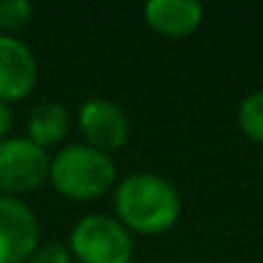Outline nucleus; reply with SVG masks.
Returning a JSON list of instances; mask_svg holds the SVG:
<instances>
[{
    "mask_svg": "<svg viewBox=\"0 0 263 263\" xmlns=\"http://www.w3.org/2000/svg\"><path fill=\"white\" fill-rule=\"evenodd\" d=\"M114 217L140 235H163L181 217L178 189L158 173H129L114 186Z\"/></svg>",
    "mask_w": 263,
    "mask_h": 263,
    "instance_id": "1",
    "label": "nucleus"
},
{
    "mask_svg": "<svg viewBox=\"0 0 263 263\" xmlns=\"http://www.w3.org/2000/svg\"><path fill=\"white\" fill-rule=\"evenodd\" d=\"M49 183L70 201H93L116 186V163L90 145H65L49 160Z\"/></svg>",
    "mask_w": 263,
    "mask_h": 263,
    "instance_id": "2",
    "label": "nucleus"
},
{
    "mask_svg": "<svg viewBox=\"0 0 263 263\" xmlns=\"http://www.w3.org/2000/svg\"><path fill=\"white\" fill-rule=\"evenodd\" d=\"M70 253L80 263H132L135 240L132 232L111 214H85L75 222L67 242Z\"/></svg>",
    "mask_w": 263,
    "mask_h": 263,
    "instance_id": "3",
    "label": "nucleus"
},
{
    "mask_svg": "<svg viewBox=\"0 0 263 263\" xmlns=\"http://www.w3.org/2000/svg\"><path fill=\"white\" fill-rule=\"evenodd\" d=\"M49 155L26 137L0 142V196H26L49 178Z\"/></svg>",
    "mask_w": 263,
    "mask_h": 263,
    "instance_id": "4",
    "label": "nucleus"
},
{
    "mask_svg": "<svg viewBox=\"0 0 263 263\" xmlns=\"http://www.w3.org/2000/svg\"><path fill=\"white\" fill-rule=\"evenodd\" d=\"M42 230L34 209L16 196H0V263H26L39 248Z\"/></svg>",
    "mask_w": 263,
    "mask_h": 263,
    "instance_id": "5",
    "label": "nucleus"
},
{
    "mask_svg": "<svg viewBox=\"0 0 263 263\" xmlns=\"http://www.w3.org/2000/svg\"><path fill=\"white\" fill-rule=\"evenodd\" d=\"M78 126L85 145L111 155L129 140V119L124 108L111 98H88L78 111Z\"/></svg>",
    "mask_w": 263,
    "mask_h": 263,
    "instance_id": "6",
    "label": "nucleus"
},
{
    "mask_svg": "<svg viewBox=\"0 0 263 263\" xmlns=\"http://www.w3.org/2000/svg\"><path fill=\"white\" fill-rule=\"evenodd\" d=\"M39 78V65L26 42L18 36L0 34V101L16 103L24 101Z\"/></svg>",
    "mask_w": 263,
    "mask_h": 263,
    "instance_id": "7",
    "label": "nucleus"
},
{
    "mask_svg": "<svg viewBox=\"0 0 263 263\" xmlns=\"http://www.w3.org/2000/svg\"><path fill=\"white\" fill-rule=\"evenodd\" d=\"M145 21L160 36L183 39L201 26L204 6L196 0H150L145 3Z\"/></svg>",
    "mask_w": 263,
    "mask_h": 263,
    "instance_id": "8",
    "label": "nucleus"
},
{
    "mask_svg": "<svg viewBox=\"0 0 263 263\" xmlns=\"http://www.w3.org/2000/svg\"><path fill=\"white\" fill-rule=\"evenodd\" d=\"M67 132H70V111L57 101H42L26 116V140H31L42 150L60 145Z\"/></svg>",
    "mask_w": 263,
    "mask_h": 263,
    "instance_id": "9",
    "label": "nucleus"
},
{
    "mask_svg": "<svg viewBox=\"0 0 263 263\" xmlns=\"http://www.w3.org/2000/svg\"><path fill=\"white\" fill-rule=\"evenodd\" d=\"M237 126L242 135L258 145H263V90L248 93L237 106Z\"/></svg>",
    "mask_w": 263,
    "mask_h": 263,
    "instance_id": "10",
    "label": "nucleus"
},
{
    "mask_svg": "<svg viewBox=\"0 0 263 263\" xmlns=\"http://www.w3.org/2000/svg\"><path fill=\"white\" fill-rule=\"evenodd\" d=\"M34 18V6L29 0H0V34L16 36Z\"/></svg>",
    "mask_w": 263,
    "mask_h": 263,
    "instance_id": "11",
    "label": "nucleus"
},
{
    "mask_svg": "<svg viewBox=\"0 0 263 263\" xmlns=\"http://www.w3.org/2000/svg\"><path fill=\"white\" fill-rule=\"evenodd\" d=\"M26 263H72V253L65 242L49 240V242H39V248L29 255Z\"/></svg>",
    "mask_w": 263,
    "mask_h": 263,
    "instance_id": "12",
    "label": "nucleus"
},
{
    "mask_svg": "<svg viewBox=\"0 0 263 263\" xmlns=\"http://www.w3.org/2000/svg\"><path fill=\"white\" fill-rule=\"evenodd\" d=\"M11 124H13V111L8 103L0 101V142H3L8 137V132H11Z\"/></svg>",
    "mask_w": 263,
    "mask_h": 263,
    "instance_id": "13",
    "label": "nucleus"
},
{
    "mask_svg": "<svg viewBox=\"0 0 263 263\" xmlns=\"http://www.w3.org/2000/svg\"><path fill=\"white\" fill-rule=\"evenodd\" d=\"M258 171L263 173V153H260V158H258Z\"/></svg>",
    "mask_w": 263,
    "mask_h": 263,
    "instance_id": "14",
    "label": "nucleus"
}]
</instances>
